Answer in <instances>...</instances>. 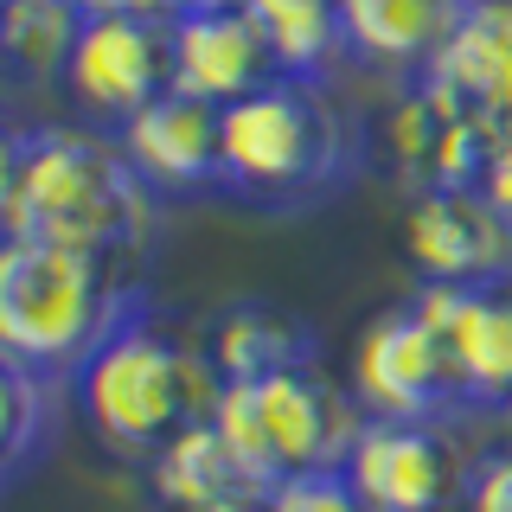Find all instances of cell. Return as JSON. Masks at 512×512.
I'll return each instance as SVG.
<instances>
[{
  "instance_id": "cell-13",
  "label": "cell",
  "mask_w": 512,
  "mask_h": 512,
  "mask_svg": "<svg viewBox=\"0 0 512 512\" xmlns=\"http://www.w3.org/2000/svg\"><path fill=\"white\" fill-rule=\"evenodd\" d=\"M276 77L263 32L244 7L231 13H173V90L192 103L231 109Z\"/></svg>"
},
{
  "instance_id": "cell-5",
  "label": "cell",
  "mask_w": 512,
  "mask_h": 512,
  "mask_svg": "<svg viewBox=\"0 0 512 512\" xmlns=\"http://www.w3.org/2000/svg\"><path fill=\"white\" fill-rule=\"evenodd\" d=\"M212 423L224 429L250 487L269 493L276 480L346 468L352 442L365 429V410L352 397V384H333L320 365H295V372L224 384Z\"/></svg>"
},
{
  "instance_id": "cell-2",
  "label": "cell",
  "mask_w": 512,
  "mask_h": 512,
  "mask_svg": "<svg viewBox=\"0 0 512 512\" xmlns=\"http://www.w3.org/2000/svg\"><path fill=\"white\" fill-rule=\"evenodd\" d=\"M77 410H84L90 436L116 455L154 461L160 442H173L186 423H205L224 397V378L212 365L205 333H173L154 314V301L141 314H128L116 333L103 340V352L77 372L71 384Z\"/></svg>"
},
{
  "instance_id": "cell-9",
  "label": "cell",
  "mask_w": 512,
  "mask_h": 512,
  "mask_svg": "<svg viewBox=\"0 0 512 512\" xmlns=\"http://www.w3.org/2000/svg\"><path fill=\"white\" fill-rule=\"evenodd\" d=\"M404 256L423 288H506L512 218L480 186L416 192L404 212Z\"/></svg>"
},
{
  "instance_id": "cell-8",
  "label": "cell",
  "mask_w": 512,
  "mask_h": 512,
  "mask_svg": "<svg viewBox=\"0 0 512 512\" xmlns=\"http://www.w3.org/2000/svg\"><path fill=\"white\" fill-rule=\"evenodd\" d=\"M173 90V20H84L64 64V96L96 128H116Z\"/></svg>"
},
{
  "instance_id": "cell-19",
  "label": "cell",
  "mask_w": 512,
  "mask_h": 512,
  "mask_svg": "<svg viewBox=\"0 0 512 512\" xmlns=\"http://www.w3.org/2000/svg\"><path fill=\"white\" fill-rule=\"evenodd\" d=\"M64 391H71L64 378H45L20 359H0V468H7V487H26V474L52 455Z\"/></svg>"
},
{
  "instance_id": "cell-14",
  "label": "cell",
  "mask_w": 512,
  "mask_h": 512,
  "mask_svg": "<svg viewBox=\"0 0 512 512\" xmlns=\"http://www.w3.org/2000/svg\"><path fill=\"white\" fill-rule=\"evenodd\" d=\"M429 84L461 96L493 128H512V0H468L455 39L429 64Z\"/></svg>"
},
{
  "instance_id": "cell-21",
  "label": "cell",
  "mask_w": 512,
  "mask_h": 512,
  "mask_svg": "<svg viewBox=\"0 0 512 512\" xmlns=\"http://www.w3.org/2000/svg\"><path fill=\"white\" fill-rule=\"evenodd\" d=\"M263 512H372V506H365V493L352 487L346 468H320V474L276 480L263 493Z\"/></svg>"
},
{
  "instance_id": "cell-23",
  "label": "cell",
  "mask_w": 512,
  "mask_h": 512,
  "mask_svg": "<svg viewBox=\"0 0 512 512\" xmlns=\"http://www.w3.org/2000/svg\"><path fill=\"white\" fill-rule=\"evenodd\" d=\"M84 20H173V0H71Z\"/></svg>"
},
{
  "instance_id": "cell-10",
  "label": "cell",
  "mask_w": 512,
  "mask_h": 512,
  "mask_svg": "<svg viewBox=\"0 0 512 512\" xmlns=\"http://www.w3.org/2000/svg\"><path fill=\"white\" fill-rule=\"evenodd\" d=\"M116 148L154 199H199V192H224V109L192 103V96L167 90L154 96L141 116L116 128Z\"/></svg>"
},
{
  "instance_id": "cell-12",
  "label": "cell",
  "mask_w": 512,
  "mask_h": 512,
  "mask_svg": "<svg viewBox=\"0 0 512 512\" xmlns=\"http://www.w3.org/2000/svg\"><path fill=\"white\" fill-rule=\"evenodd\" d=\"M493 141H500V128L487 116H474L442 84H429V77H416L410 96L391 109V160L404 167V180H416V192L480 186Z\"/></svg>"
},
{
  "instance_id": "cell-25",
  "label": "cell",
  "mask_w": 512,
  "mask_h": 512,
  "mask_svg": "<svg viewBox=\"0 0 512 512\" xmlns=\"http://www.w3.org/2000/svg\"><path fill=\"white\" fill-rule=\"evenodd\" d=\"M244 0H173V13H231Z\"/></svg>"
},
{
  "instance_id": "cell-4",
  "label": "cell",
  "mask_w": 512,
  "mask_h": 512,
  "mask_svg": "<svg viewBox=\"0 0 512 512\" xmlns=\"http://www.w3.org/2000/svg\"><path fill=\"white\" fill-rule=\"evenodd\" d=\"M148 308V288L52 244H0V359H20L45 378L77 384L128 314Z\"/></svg>"
},
{
  "instance_id": "cell-3",
  "label": "cell",
  "mask_w": 512,
  "mask_h": 512,
  "mask_svg": "<svg viewBox=\"0 0 512 512\" xmlns=\"http://www.w3.org/2000/svg\"><path fill=\"white\" fill-rule=\"evenodd\" d=\"M359 128L327 84L269 77L224 109V192L256 212H308L359 173Z\"/></svg>"
},
{
  "instance_id": "cell-28",
  "label": "cell",
  "mask_w": 512,
  "mask_h": 512,
  "mask_svg": "<svg viewBox=\"0 0 512 512\" xmlns=\"http://www.w3.org/2000/svg\"><path fill=\"white\" fill-rule=\"evenodd\" d=\"M0 7H20V0H0Z\"/></svg>"
},
{
  "instance_id": "cell-1",
  "label": "cell",
  "mask_w": 512,
  "mask_h": 512,
  "mask_svg": "<svg viewBox=\"0 0 512 512\" xmlns=\"http://www.w3.org/2000/svg\"><path fill=\"white\" fill-rule=\"evenodd\" d=\"M0 224L13 244H52L122 269L154 244L160 199L103 128L13 122L0 154Z\"/></svg>"
},
{
  "instance_id": "cell-22",
  "label": "cell",
  "mask_w": 512,
  "mask_h": 512,
  "mask_svg": "<svg viewBox=\"0 0 512 512\" xmlns=\"http://www.w3.org/2000/svg\"><path fill=\"white\" fill-rule=\"evenodd\" d=\"M461 512H512V448H493V455L474 461Z\"/></svg>"
},
{
  "instance_id": "cell-17",
  "label": "cell",
  "mask_w": 512,
  "mask_h": 512,
  "mask_svg": "<svg viewBox=\"0 0 512 512\" xmlns=\"http://www.w3.org/2000/svg\"><path fill=\"white\" fill-rule=\"evenodd\" d=\"M205 346H212V365L224 384L237 378H269V372H295V365H314V327L269 301H237L224 308L212 327H205Z\"/></svg>"
},
{
  "instance_id": "cell-15",
  "label": "cell",
  "mask_w": 512,
  "mask_h": 512,
  "mask_svg": "<svg viewBox=\"0 0 512 512\" xmlns=\"http://www.w3.org/2000/svg\"><path fill=\"white\" fill-rule=\"evenodd\" d=\"M468 0H346V52L372 71L429 77Z\"/></svg>"
},
{
  "instance_id": "cell-24",
  "label": "cell",
  "mask_w": 512,
  "mask_h": 512,
  "mask_svg": "<svg viewBox=\"0 0 512 512\" xmlns=\"http://www.w3.org/2000/svg\"><path fill=\"white\" fill-rule=\"evenodd\" d=\"M493 205L512 218V128H500V141H493V160H487V180H480Z\"/></svg>"
},
{
  "instance_id": "cell-7",
  "label": "cell",
  "mask_w": 512,
  "mask_h": 512,
  "mask_svg": "<svg viewBox=\"0 0 512 512\" xmlns=\"http://www.w3.org/2000/svg\"><path fill=\"white\" fill-rule=\"evenodd\" d=\"M352 487L372 512H461L474 461H461L455 423H378L365 416L346 455Z\"/></svg>"
},
{
  "instance_id": "cell-27",
  "label": "cell",
  "mask_w": 512,
  "mask_h": 512,
  "mask_svg": "<svg viewBox=\"0 0 512 512\" xmlns=\"http://www.w3.org/2000/svg\"><path fill=\"white\" fill-rule=\"evenodd\" d=\"M506 448H512V410H506Z\"/></svg>"
},
{
  "instance_id": "cell-11",
  "label": "cell",
  "mask_w": 512,
  "mask_h": 512,
  "mask_svg": "<svg viewBox=\"0 0 512 512\" xmlns=\"http://www.w3.org/2000/svg\"><path fill=\"white\" fill-rule=\"evenodd\" d=\"M410 301L448 352L461 410H512V288H416Z\"/></svg>"
},
{
  "instance_id": "cell-6",
  "label": "cell",
  "mask_w": 512,
  "mask_h": 512,
  "mask_svg": "<svg viewBox=\"0 0 512 512\" xmlns=\"http://www.w3.org/2000/svg\"><path fill=\"white\" fill-rule=\"evenodd\" d=\"M352 397L378 423H455V416H468L461 410V384L448 372V352L436 340V327L416 314V301L384 308L359 333Z\"/></svg>"
},
{
  "instance_id": "cell-16",
  "label": "cell",
  "mask_w": 512,
  "mask_h": 512,
  "mask_svg": "<svg viewBox=\"0 0 512 512\" xmlns=\"http://www.w3.org/2000/svg\"><path fill=\"white\" fill-rule=\"evenodd\" d=\"M148 487H154V506L167 512H205V506H224V500H263L250 487V474L237 468L224 429L205 416V423H186L173 442L154 448L148 461Z\"/></svg>"
},
{
  "instance_id": "cell-18",
  "label": "cell",
  "mask_w": 512,
  "mask_h": 512,
  "mask_svg": "<svg viewBox=\"0 0 512 512\" xmlns=\"http://www.w3.org/2000/svg\"><path fill=\"white\" fill-rule=\"evenodd\" d=\"M244 13L263 32L276 77L327 84L352 58L346 52V0H244Z\"/></svg>"
},
{
  "instance_id": "cell-26",
  "label": "cell",
  "mask_w": 512,
  "mask_h": 512,
  "mask_svg": "<svg viewBox=\"0 0 512 512\" xmlns=\"http://www.w3.org/2000/svg\"><path fill=\"white\" fill-rule=\"evenodd\" d=\"M205 512H263V500H224V506H205Z\"/></svg>"
},
{
  "instance_id": "cell-20",
  "label": "cell",
  "mask_w": 512,
  "mask_h": 512,
  "mask_svg": "<svg viewBox=\"0 0 512 512\" xmlns=\"http://www.w3.org/2000/svg\"><path fill=\"white\" fill-rule=\"evenodd\" d=\"M84 32V13L71 0H20V7H0V52H7L13 77H58L71 64V45Z\"/></svg>"
}]
</instances>
